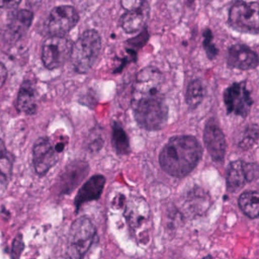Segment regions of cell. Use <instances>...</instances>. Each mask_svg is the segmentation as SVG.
I'll return each instance as SVG.
<instances>
[{"mask_svg":"<svg viewBox=\"0 0 259 259\" xmlns=\"http://www.w3.org/2000/svg\"><path fill=\"white\" fill-rule=\"evenodd\" d=\"M0 182L2 191H4L11 177L13 156L6 150L3 141H1L0 143Z\"/></svg>","mask_w":259,"mask_h":259,"instance_id":"obj_23","label":"cell"},{"mask_svg":"<svg viewBox=\"0 0 259 259\" xmlns=\"http://www.w3.org/2000/svg\"><path fill=\"white\" fill-rule=\"evenodd\" d=\"M202 259H211V256H210V255H206V256L203 257Z\"/></svg>","mask_w":259,"mask_h":259,"instance_id":"obj_31","label":"cell"},{"mask_svg":"<svg viewBox=\"0 0 259 259\" xmlns=\"http://www.w3.org/2000/svg\"><path fill=\"white\" fill-rule=\"evenodd\" d=\"M238 204L244 214L248 218H259V191H244L238 198Z\"/></svg>","mask_w":259,"mask_h":259,"instance_id":"obj_20","label":"cell"},{"mask_svg":"<svg viewBox=\"0 0 259 259\" xmlns=\"http://www.w3.org/2000/svg\"><path fill=\"white\" fill-rule=\"evenodd\" d=\"M15 107L19 112L25 114H34L36 112V91L32 81L25 80L22 82L16 97Z\"/></svg>","mask_w":259,"mask_h":259,"instance_id":"obj_15","label":"cell"},{"mask_svg":"<svg viewBox=\"0 0 259 259\" xmlns=\"http://www.w3.org/2000/svg\"><path fill=\"white\" fill-rule=\"evenodd\" d=\"M202 149L193 136L180 135L171 138L159 155L161 168L170 176L184 177L198 164Z\"/></svg>","mask_w":259,"mask_h":259,"instance_id":"obj_2","label":"cell"},{"mask_svg":"<svg viewBox=\"0 0 259 259\" xmlns=\"http://www.w3.org/2000/svg\"><path fill=\"white\" fill-rule=\"evenodd\" d=\"M112 147L116 154L126 155L131 151L128 137L120 123L114 121L112 124Z\"/></svg>","mask_w":259,"mask_h":259,"instance_id":"obj_22","label":"cell"},{"mask_svg":"<svg viewBox=\"0 0 259 259\" xmlns=\"http://www.w3.org/2000/svg\"><path fill=\"white\" fill-rule=\"evenodd\" d=\"M205 95V88L199 79L190 81L186 87L185 102L189 109H195L203 100Z\"/></svg>","mask_w":259,"mask_h":259,"instance_id":"obj_21","label":"cell"},{"mask_svg":"<svg viewBox=\"0 0 259 259\" xmlns=\"http://www.w3.org/2000/svg\"><path fill=\"white\" fill-rule=\"evenodd\" d=\"M132 106L137 123L147 131H159L167 122L165 78L162 72L148 66L142 69L133 88Z\"/></svg>","mask_w":259,"mask_h":259,"instance_id":"obj_1","label":"cell"},{"mask_svg":"<svg viewBox=\"0 0 259 259\" xmlns=\"http://www.w3.org/2000/svg\"><path fill=\"white\" fill-rule=\"evenodd\" d=\"M259 139V125L256 123H251L246 126V128L243 132L242 138L239 141V147L246 151L253 147V145L258 141Z\"/></svg>","mask_w":259,"mask_h":259,"instance_id":"obj_24","label":"cell"},{"mask_svg":"<svg viewBox=\"0 0 259 259\" xmlns=\"http://www.w3.org/2000/svg\"><path fill=\"white\" fill-rule=\"evenodd\" d=\"M248 182L245 162L242 160H236L229 164L226 174L227 190L229 192H236L240 190Z\"/></svg>","mask_w":259,"mask_h":259,"instance_id":"obj_17","label":"cell"},{"mask_svg":"<svg viewBox=\"0 0 259 259\" xmlns=\"http://www.w3.org/2000/svg\"><path fill=\"white\" fill-rule=\"evenodd\" d=\"M120 4L124 10L149 9L147 0H121Z\"/></svg>","mask_w":259,"mask_h":259,"instance_id":"obj_26","label":"cell"},{"mask_svg":"<svg viewBox=\"0 0 259 259\" xmlns=\"http://www.w3.org/2000/svg\"><path fill=\"white\" fill-rule=\"evenodd\" d=\"M89 165L83 160H76L68 164L61 172L58 179V190L60 194L70 193L89 172Z\"/></svg>","mask_w":259,"mask_h":259,"instance_id":"obj_12","label":"cell"},{"mask_svg":"<svg viewBox=\"0 0 259 259\" xmlns=\"http://www.w3.org/2000/svg\"><path fill=\"white\" fill-rule=\"evenodd\" d=\"M184 204L186 205V209L192 214L200 215L208 209L210 205V196L204 189L195 187L187 192Z\"/></svg>","mask_w":259,"mask_h":259,"instance_id":"obj_19","label":"cell"},{"mask_svg":"<svg viewBox=\"0 0 259 259\" xmlns=\"http://www.w3.org/2000/svg\"><path fill=\"white\" fill-rule=\"evenodd\" d=\"M227 63L232 68L240 70H251L258 66L259 57L249 47L236 44L230 47L228 50Z\"/></svg>","mask_w":259,"mask_h":259,"instance_id":"obj_13","label":"cell"},{"mask_svg":"<svg viewBox=\"0 0 259 259\" xmlns=\"http://www.w3.org/2000/svg\"><path fill=\"white\" fill-rule=\"evenodd\" d=\"M202 46L204 48V51L209 59L215 58L218 55V49L212 42V33L209 29H205L203 32V40H202Z\"/></svg>","mask_w":259,"mask_h":259,"instance_id":"obj_25","label":"cell"},{"mask_svg":"<svg viewBox=\"0 0 259 259\" xmlns=\"http://www.w3.org/2000/svg\"><path fill=\"white\" fill-rule=\"evenodd\" d=\"M245 170H246L248 182H251L252 180H254L259 174V167L255 163H246L245 162Z\"/></svg>","mask_w":259,"mask_h":259,"instance_id":"obj_27","label":"cell"},{"mask_svg":"<svg viewBox=\"0 0 259 259\" xmlns=\"http://www.w3.org/2000/svg\"><path fill=\"white\" fill-rule=\"evenodd\" d=\"M73 44L65 35H50L41 46V61L49 70L63 66L71 59Z\"/></svg>","mask_w":259,"mask_h":259,"instance_id":"obj_8","label":"cell"},{"mask_svg":"<svg viewBox=\"0 0 259 259\" xmlns=\"http://www.w3.org/2000/svg\"><path fill=\"white\" fill-rule=\"evenodd\" d=\"M22 237H21V235H18L15 239H14V241H13V245H12V258L13 259H16V258H18V256H19V254H20V252L22 251V249H23V247H24V244H23V242H22V239H21Z\"/></svg>","mask_w":259,"mask_h":259,"instance_id":"obj_28","label":"cell"},{"mask_svg":"<svg viewBox=\"0 0 259 259\" xmlns=\"http://www.w3.org/2000/svg\"><path fill=\"white\" fill-rule=\"evenodd\" d=\"M187 1H188V3H189V4H191V3H192L194 0H187Z\"/></svg>","mask_w":259,"mask_h":259,"instance_id":"obj_32","label":"cell"},{"mask_svg":"<svg viewBox=\"0 0 259 259\" xmlns=\"http://www.w3.org/2000/svg\"><path fill=\"white\" fill-rule=\"evenodd\" d=\"M66 144L64 138H57L55 141L50 138L36 140L32 148V164L36 174L42 176L56 165Z\"/></svg>","mask_w":259,"mask_h":259,"instance_id":"obj_7","label":"cell"},{"mask_svg":"<svg viewBox=\"0 0 259 259\" xmlns=\"http://www.w3.org/2000/svg\"><path fill=\"white\" fill-rule=\"evenodd\" d=\"M33 20V14L26 9L18 10L10 17L7 25V35L11 40H17L24 35Z\"/></svg>","mask_w":259,"mask_h":259,"instance_id":"obj_16","label":"cell"},{"mask_svg":"<svg viewBox=\"0 0 259 259\" xmlns=\"http://www.w3.org/2000/svg\"><path fill=\"white\" fill-rule=\"evenodd\" d=\"M79 15L73 6H57L45 21V30L50 35H65L78 22Z\"/></svg>","mask_w":259,"mask_h":259,"instance_id":"obj_10","label":"cell"},{"mask_svg":"<svg viewBox=\"0 0 259 259\" xmlns=\"http://www.w3.org/2000/svg\"><path fill=\"white\" fill-rule=\"evenodd\" d=\"M96 238V229L86 217L76 219L69 230L65 259H83Z\"/></svg>","mask_w":259,"mask_h":259,"instance_id":"obj_4","label":"cell"},{"mask_svg":"<svg viewBox=\"0 0 259 259\" xmlns=\"http://www.w3.org/2000/svg\"><path fill=\"white\" fill-rule=\"evenodd\" d=\"M228 22L243 33H259V3L236 0L230 7Z\"/></svg>","mask_w":259,"mask_h":259,"instance_id":"obj_6","label":"cell"},{"mask_svg":"<svg viewBox=\"0 0 259 259\" xmlns=\"http://www.w3.org/2000/svg\"><path fill=\"white\" fill-rule=\"evenodd\" d=\"M105 182L106 179L101 174H95L91 176L81 186L75 196L74 205L76 207V210H78L85 202L98 199L101 196Z\"/></svg>","mask_w":259,"mask_h":259,"instance_id":"obj_14","label":"cell"},{"mask_svg":"<svg viewBox=\"0 0 259 259\" xmlns=\"http://www.w3.org/2000/svg\"><path fill=\"white\" fill-rule=\"evenodd\" d=\"M0 76H1V86H3L7 77V69L5 68L4 64L0 65Z\"/></svg>","mask_w":259,"mask_h":259,"instance_id":"obj_30","label":"cell"},{"mask_svg":"<svg viewBox=\"0 0 259 259\" xmlns=\"http://www.w3.org/2000/svg\"><path fill=\"white\" fill-rule=\"evenodd\" d=\"M101 51V38L94 29L85 30L73 46L71 64L79 74H86L95 64Z\"/></svg>","mask_w":259,"mask_h":259,"instance_id":"obj_3","label":"cell"},{"mask_svg":"<svg viewBox=\"0 0 259 259\" xmlns=\"http://www.w3.org/2000/svg\"><path fill=\"white\" fill-rule=\"evenodd\" d=\"M149 9L125 10L120 16L119 25L126 33H135L141 31L147 21Z\"/></svg>","mask_w":259,"mask_h":259,"instance_id":"obj_18","label":"cell"},{"mask_svg":"<svg viewBox=\"0 0 259 259\" xmlns=\"http://www.w3.org/2000/svg\"><path fill=\"white\" fill-rule=\"evenodd\" d=\"M21 0H0L1 3V7L4 9H8V8H14L17 7L19 5Z\"/></svg>","mask_w":259,"mask_h":259,"instance_id":"obj_29","label":"cell"},{"mask_svg":"<svg viewBox=\"0 0 259 259\" xmlns=\"http://www.w3.org/2000/svg\"><path fill=\"white\" fill-rule=\"evenodd\" d=\"M203 142L211 159L222 162L226 155L227 143L219 122L212 117L207 120L203 131Z\"/></svg>","mask_w":259,"mask_h":259,"instance_id":"obj_11","label":"cell"},{"mask_svg":"<svg viewBox=\"0 0 259 259\" xmlns=\"http://www.w3.org/2000/svg\"><path fill=\"white\" fill-rule=\"evenodd\" d=\"M224 103L228 113L246 117L253 105L251 93L247 88V82H235L224 92Z\"/></svg>","mask_w":259,"mask_h":259,"instance_id":"obj_9","label":"cell"},{"mask_svg":"<svg viewBox=\"0 0 259 259\" xmlns=\"http://www.w3.org/2000/svg\"><path fill=\"white\" fill-rule=\"evenodd\" d=\"M124 218L137 241L146 245L152 229V214L148 202L142 197H131L124 206Z\"/></svg>","mask_w":259,"mask_h":259,"instance_id":"obj_5","label":"cell"}]
</instances>
